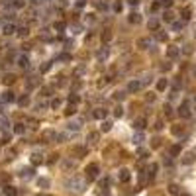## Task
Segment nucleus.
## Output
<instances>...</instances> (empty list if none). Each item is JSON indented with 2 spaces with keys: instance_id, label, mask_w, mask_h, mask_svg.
<instances>
[{
  "instance_id": "obj_6",
  "label": "nucleus",
  "mask_w": 196,
  "mask_h": 196,
  "mask_svg": "<svg viewBox=\"0 0 196 196\" xmlns=\"http://www.w3.org/2000/svg\"><path fill=\"white\" fill-rule=\"evenodd\" d=\"M16 63H18V67H22V69H28V67H30V59H28V55H18Z\"/></svg>"
},
{
  "instance_id": "obj_4",
  "label": "nucleus",
  "mask_w": 196,
  "mask_h": 196,
  "mask_svg": "<svg viewBox=\"0 0 196 196\" xmlns=\"http://www.w3.org/2000/svg\"><path fill=\"white\" fill-rule=\"evenodd\" d=\"M98 165L96 163H90L88 167H86V175H88V178H96L98 177Z\"/></svg>"
},
{
  "instance_id": "obj_18",
  "label": "nucleus",
  "mask_w": 196,
  "mask_h": 196,
  "mask_svg": "<svg viewBox=\"0 0 196 196\" xmlns=\"http://www.w3.org/2000/svg\"><path fill=\"white\" fill-rule=\"evenodd\" d=\"M118 177H120V180H122V183H128V180H129V171H128V169H122Z\"/></svg>"
},
{
  "instance_id": "obj_62",
  "label": "nucleus",
  "mask_w": 196,
  "mask_h": 196,
  "mask_svg": "<svg viewBox=\"0 0 196 196\" xmlns=\"http://www.w3.org/2000/svg\"><path fill=\"white\" fill-rule=\"evenodd\" d=\"M184 196H186V194H184Z\"/></svg>"
},
{
  "instance_id": "obj_15",
  "label": "nucleus",
  "mask_w": 196,
  "mask_h": 196,
  "mask_svg": "<svg viewBox=\"0 0 196 196\" xmlns=\"http://www.w3.org/2000/svg\"><path fill=\"white\" fill-rule=\"evenodd\" d=\"M157 171H159V165H157V163H151V165H149V169H147L149 178H153V177L157 175Z\"/></svg>"
},
{
  "instance_id": "obj_22",
  "label": "nucleus",
  "mask_w": 196,
  "mask_h": 196,
  "mask_svg": "<svg viewBox=\"0 0 196 196\" xmlns=\"http://www.w3.org/2000/svg\"><path fill=\"white\" fill-rule=\"evenodd\" d=\"M78 102H81V96H78V94H71V96H69V104L77 106Z\"/></svg>"
},
{
  "instance_id": "obj_9",
  "label": "nucleus",
  "mask_w": 196,
  "mask_h": 196,
  "mask_svg": "<svg viewBox=\"0 0 196 196\" xmlns=\"http://www.w3.org/2000/svg\"><path fill=\"white\" fill-rule=\"evenodd\" d=\"M159 26H161V22H159L157 18H151L149 22H147V28L151 32H159Z\"/></svg>"
},
{
  "instance_id": "obj_48",
  "label": "nucleus",
  "mask_w": 196,
  "mask_h": 196,
  "mask_svg": "<svg viewBox=\"0 0 196 196\" xmlns=\"http://www.w3.org/2000/svg\"><path fill=\"white\" fill-rule=\"evenodd\" d=\"M122 114H124V110H122V108L118 106V108H116V110H114V116H116V118H120Z\"/></svg>"
},
{
  "instance_id": "obj_16",
  "label": "nucleus",
  "mask_w": 196,
  "mask_h": 196,
  "mask_svg": "<svg viewBox=\"0 0 196 196\" xmlns=\"http://www.w3.org/2000/svg\"><path fill=\"white\" fill-rule=\"evenodd\" d=\"M145 126H147V120H145V118H137V120H135V124H133L135 129H143Z\"/></svg>"
},
{
  "instance_id": "obj_8",
  "label": "nucleus",
  "mask_w": 196,
  "mask_h": 196,
  "mask_svg": "<svg viewBox=\"0 0 196 196\" xmlns=\"http://www.w3.org/2000/svg\"><path fill=\"white\" fill-rule=\"evenodd\" d=\"M14 32H16V26H14L12 22H6V24L2 26V33H6V35H12Z\"/></svg>"
},
{
  "instance_id": "obj_36",
  "label": "nucleus",
  "mask_w": 196,
  "mask_h": 196,
  "mask_svg": "<svg viewBox=\"0 0 196 196\" xmlns=\"http://www.w3.org/2000/svg\"><path fill=\"white\" fill-rule=\"evenodd\" d=\"M186 20H190V8L183 10V22H186Z\"/></svg>"
},
{
  "instance_id": "obj_3",
  "label": "nucleus",
  "mask_w": 196,
  "mask_h": 196,
  "mask_svg": "<svg viewBox=\"0 0 196 196\" xmlns=\"http://www.w3.org/2000/svg\"><path fill=\"white\" fill-rule=\"evenodd\" d=\"M178 116L180 118H190V106H188V102H183L178 106Z\"/></svg>"
},
{
  "instance_id": "obj_47",
  "label": "nucleus",
  "mask_w": 196,
  "mask_h": 196,
  "mask_svg": "<svg viewBox=\"0 0 196 196\" xmlns=\"http://www.w3.org/2000/svg\"><path fill=\"white\" fill-rule=\"evenodd\" d=\"M169 190H171V194H178V186H177V184H171Z\"/></svg>"
},
{
  "instance_id": "obj_5",
  "label": "nucleus",
  "mask_w": 196,
  "mask_h": 196,
  "mask_svg": "<svg viewBox=\"0 0 196 196\" xmlns=\"http://www.w3.org/2000/svg\"><path fill=\"white\" fill-rule=\"evenodd\" d=\"M178 55H180V47H177V45H171L169 49H167V57H169V59H177Z\"/></svg>"
},
{
  "instance_id": "obj_24",
  "label": "nucleus",
  "mask_w": 196,
  "mask_h": 196,
  "mask_svg": "<svg viewBox=\"0 0 196 196\" xmlns=\"http://www.w3.org/2000/svg\"><path fill=\"white\" fill-rule=\"evenodd\" d=\"M32 163H33V165L43 163V155H41V153H33V155H32Z\"/></svg>"
},
{
  "instance_id": "obj_12",
  "label": "nucleus",
  "mask_w": 196,
  "mask_h": 196,
  "mask_svg": "<svg viewBox=\"0 0 196 196\" xmlns=\"http://www.w3.org/2000/svg\"><path fill=\"white\" fill-rule=\"evenodd\" d=\"M92 118H96V120H104V118H106V110H104V108H96V110L92 112Z\"/></svg>"
},
{
  "instance_id": "obj_11",
  "label": "nucleus",
  "mask_w": 196,
  "mask_h": 196,
  "mask_svg": "<svg viewBox=\"0 0 196 196\" xmlns=\"http://www.w3.org/2000/svg\"><path fill=\"white\" fill-rule=\"evenodd\" d=\"M149 45H151V39H149V38L137 39V47H139V49H149Z\"/></svg>"
},
{
  "instance_id": "obj_33",
  "label": "nucleus",
  "mask_w": 196,
  "mask_h": 196,
  "mask_svg": "<svg viewBox=\"0 0 196 196\" xmlns=\"http://www.w3.org/2000/svg\"><path fill=\"white\" fill-rule=\"evenodd\" d=\"M12 6H14V8H24L26 2H24V0H12Z\"/></svg>"
},
{
  "instance_id": "obj_2",
  "label": "nucleus",
  "mask_w": 196,
  "mask_h": 196,
  "mask_svg": "<svg viewBox=\"0 0 196 196\" xmlns=\"http://www.w3.org/2000/svg\"><path fill=\"white\" fill-rule=\"evenodd\" d=\"M141 88H143L141 78H133V81L128 83V92H137V90H141Z\"/></svg>"
},
{
  "instance_id": "obj_40",
  "label": "nucleus",
  "mask_w": 196,
  "mask_h": 196,
  "mask_svg": "<svg viewBox=\"0 0 196 196\" xmlns=\"http://www.w3.org/2000/svg\"><path fill=\"white\" fill-rule=\"evenodd\" d=\"M112 129V122H104L102 124V132H110Z\"/></svg>"
},
{
  "instance_id": "obj_17",
  "label": "nucleus",
  "mask_w": 196,
  "mask_h": 196,
  "mask_svg": "<svg viewBox=\"0 0 196 196\" xmlns=\"http://www.w3.org/2000/svg\"><path fill=\"white\" fill-rule=\"evenodd\" d=\"M106 57H108V47L100 49V51L96 53V59H98V61H106Z\"/></svg>"
},
{
  "instance_id": "obj_60",
  "label": "nucleus",
  "mask_w": 196,
  "mask_h": 196,
  "mask_svg": "<svg viewBox=\"0 0 196 196\" xmlns=\"http://www.w3.org/2000/svg\"><path fill=\"white\" fill-rule=\"evenodd\" d=\"M194 102H196V96H194Z\"/></svg>"
},
{
  "instance_id": "obj_57",
  "label": "nucleus",
  "mask_w": 196,
  "mask_h": 196,
  "mask_svg": "<svg viewBox=\"0 0 196 196\" xmlns=\"http://www.w3.org/2000/svg\"><path fill=\"white\" fill-rule=\"evenodd\" d=\"M128 4L129 6H137V4H139V0H128Z\"/></svg>"
},
{
  "instance_id": "obj_56",
  "label": "nucleus",
  "mask_w": 196,
  "mask_h": 196,
  "mask_svg": "<svg viewBox=\"0 0 196 196\" xmlns=\"http://www.w3.org/2000/svg\"><path fill=\"white\" fill-rule=\"evenodd\" d=\"M88 139H90V141H96V139H98V133H90Z\"/></svg>"
},
{
  "instance_id": "obj_20",
  "label": "nucleus",
  "mask_w": 196,
  "mask_h": 196,
  "mask_svg": "<svg viewBox=\"0 0 196 196\" xmlns=\"http://www.w3.org/2000/svg\"><path fill=\"white\" fill-rule=\"evenodd\" d=\"M4 194L6 196H18V190L14 186H4Z\"/></svg>"
},
{
  "instance_id": "obj_54",
  "label": "nucleus",
  "mask_w": 196,
  "mask_h": 196,
  "mask_svg": "<svg viewBox=\"0 0 196 196\" xmlns=\"http://www.w3.org/2000/svg\"><path fill=\"white\" fill-rule=\"evenodd\" d=\"M110 39H112V33L106 32V33H104V41H110Z\"/></svg>"
},
{
  "instance_id": "obj_14",
  "label": "nucleus",
  "mask_w": 196,
  "mask_h": 196,
  "mask_svg": "<svg viewBox=\"0 0 196 196\" xmlns=\"http://www.w3.org/2000/svg\"><path fill=\"white\" fill-rule=\"evenodd\" d=\"M167 86H169V81H167V78H159V81H157V90L159 92L167 90Z\"/></svg>"
},
{
  "instance_id": "obj_37",
  "label": "nucleus",
  "mask_w": 196,
  "mask_h": 196,
  "mask_svg": "<svg viewBox=\"0 0 196 196\" xmlns=\"http://www.w3.org/2000/svg\"><path fill=\"white\" fill-rule=\"evenodd\" d=\"M173 135H183V128H178V126H173Z\"/></svg>"
},
{
  "instance_id": "obj_19",
  "label": "nucleus",
  "mask_w": 196,
  "mask_h": 196,
  "mask_svg": "<svg viewBox=\"0 0 196 196\" xmlns=\"http://www.w3.org/2000/svg\"><path fill=\"white\" fill-rule=\"evenodd\" d=\"M183 163H184V165H192V163H194V153H184Z\"/></svg>"
},
{
  "instance_id": "obj_30",
  "label": "nucleus",
  "mask_w": 196,
  "mask_h": 196,
  "mask_svg": "<svg viewBox=\"0 0 196 196\" xmlns=\"http://www.w3.org/2000/svg\"><path fill=\"white\" fill-rule=\"evenodd\" d=\"M53 30H55V32H63V30H65V24H63V22H55V24H53Z\"/></svg>"
},
{
  "instance_id": "obj_35",
  "label": "nucleus",
  "mask_w": 196,
  "mask_h": 196,
  "mask_svg": "<svg viewBox=\"0 0 196 196\" xmlns=\"http://www.w3.org/2000/svg\"><path fill=\"white\" fill-rule=\"evenodd\" d=\"M163 110H165V116H167V118H171V116H173V108H171V104H165Z\"/></svg>"
},
{
  "instance_id": "obj_28",
  "label": "nucleus",
  "mask_w": 196,
  "mask_h": 196,
  "mask_svg": "<svg viewBox=\"0 0 196 196\" xmlns=\"http://www.w3.org/2000/svg\"><path fill=\"white\" fill-rule=\"evenodd\" d=\"M14 81H16V77H14V75H6V77L2 78V83H4V84H12Z\"/></svg>"
},
{
  "instance_id": "obj_39",
  "label": "nucleus",
  "mask_w": 196,
  "mask_h": 196,
  "mask_svg": "<svg viewBox=\"0 0 196 196\" xmlns=\"http://www.w3.org/2000/svg\"><path fill=\"white\" fill-rule=\"evenodd\" d=\"M18 102H20V106H28V104H30V98H28V96H22Z\"/></svg>"
},
{
  "instance_id": "obj_44",
  "label": "nucleus",
  "mask_w": 196,
  "mask_h": 196,
  "mask_svg": "<svg viewBox=\"0 0 196 196\" xmlns=\"http://www.w3.org/2000/svg\"><path fill=\"white\" fill-rule=\"evenodd\" d=\"M159 8H161V2H153L151 4V12H157Z\"/></svg>"
},
{
  "instance_id": "obj_51",
  "label": "nucleus",
  "mask_w": 196,
  "mask_h": 196,
  "mask_svg": "<svg viewBox=\"0 0 196 196\" xmlns=\"http://www.w3.org/2000/svg\"><path fill=\"white\" fill-rule=\"evenodd\" d=\"M51 106H53V108H59V106H61V100H59V98H55L53 102H51Z\"/></svg>"
},
{
  "instance_id": "obj_58",
  "label": "nucleus",
  "mask_w": 196,
  "mask_h": 196,
  "mask_svg": "<svg viewBox=\"0 0 196 196\" xmlns=\"http://www.w3.org/2000/svg\"><path fill=\"white\" fill-rule=\"evenodd\" d=\"M43 196H51V194H43Z\"/></svg>"
},
{
  "instance_id": "obj_23",
  "label": "nucleus",
  "mask_w": 196,
  "mask_h": 196,
  "mask_svg": "<svg viewBox=\"0 0 196 196\" xmlns=\"http://www.w3.org/2000/svg\"><path fill=\"white\" fill-rule=\"evenodd\" d=\"M129 22H132V24H139V22H141L139 14H137V12H132V14H129Z\"/></svg>"
},
{
  "instance_id": "obj_7",
  "label": "nucleus",
  "mask_w": 196,
  "mask_h": 196,
  "mask_svg": "<svg viewBox=\"0 0 196 196\" xmlns=\"http://www.w3.org/2000/svg\"><path fill=\"white\" fill-rule=\"evenodd\" d=\"M43 141L49 143V141H57V133L53 129H47V132H43Z\"/></svg>"
},
{
  "instance_id": "obj_61",
  "label": "nucleus",
  "mask_w": 196,
  "mask_h": 196,
  "mask_svg": "<svg viewBox=\"0 0 196 196\" xmlns=\"http://www.w3.org/2000/svg\"><path fill=\"white\" fill-rule=\"evenodd\" d=\"M194 73H196V69H194Z\"/></svg>"
},
{
  "instance_id": "obj_43",
  "label": "nucleus",
  "mask_w": 196,
  "mask_h": 196,
  "mask_svg": "<svg viewBox=\"0 0 196 196\" xmlns=\"http://www.w3.org/2000/svg\"><path fill=\"white\" fill-rule=\"evenodd\" d=\"M145 155H147V149H139L137 151V159H145Z\"/></svg>"
},
{
  "instance_id": "obj_31",
  "label": "nucleus",
  "mask_w": 196,
  "mask_h": 196,
  "mask_svg": "<svg viewBox=\"0 0 196 196\" xmlns=\"http://www.w3.org/2000/svg\"><path fill=\"white\" fill-rule=\"evenodd\" d=\"M180 153V145H173L171 147V157H177Z\"/></svg>"
},
{
  "instance_id": "obj_13",
  "label": "nucleus",
  "mask_w": 196,
  "mask_h": 196,
  "mask_svg": "<svg viewBox=\"0 0 196 196\" xmlns=\"http://www.w3.org/2000/svg\"><path fill=\"white\" fill-rule=\"evenodd\" d=\"M20 177H22V178H32V177H33V169H32V167L22 169V171H20Z\"/></svg>"
},
{
  "instance_id": "obj_10",
  "label": "nucleus",
  "mask_w": 196,
  "mask_h": 196,
  "mask_svg": "<svg viewBox=\"0 0 196 196\" xmlns=\"http://www.w3.org/2000/svg\"><path fill=\"white\" fill-rule=\"evenodd\" d=\"M14 100H16V94H14L12 90H6L4 94H2V102L6 104V102H14Z\"/></svg>"
},
{
  "instance_id": "obj_55",
  "label": "nucleus",
  "mask_w": 196,
  "mask_h": 196,
  "mask_svg": "<svg viewBox=\"0 0 196 196\" xmlns=\"http://www.w3.org/2000/svg\"><path fill=\"white\" fill-rule=\"evenodd\" d=\"M184 53L190 55V53H192V45H186V47H184Z\"/></svg>"
},
{
  "instance_id": "obj_46",
  "label": "nucleus",
  "mask_w": 196,
  "mask_h": 196,
  "mask_svg": "<svg viewBox=\"0 0 196 196\" xmlns=\"http://www.w3.org/2000/svg\"><path fill=\"white\" fill-rule=\"evenodd\" d=\"M157 39H159V41H165V39H167V33H165V32H159V33H157Z\"/></svg>"
},
{
  "instance_id": "obj_27",
  "label": "nucleus",
  "mask_w": 196,
  "mask_h": 196,
  "mask_svg": "<svg viewBox=\"0 0 196 196\" xmlns=\"http://www.w3.org/2000/svg\"><path fill=\"white\" fill-rule=\"evenodd\" d=\"M26 132V126L24 124H16V128H14V133H18V135H22Z\"/></svg>"
},
{
  "instance_id": "obj_42",
  "label": "nucleus",
  "mask_w": 196,
  "mask_h": 196,
  "mask_svg": "<svg viewBox=\"0 0 196 196\" xmlns=\"http://www.w3.org/2000/svg\"><path fill=\"white\" fill-rule=\"evenodd\" d=\"M57 59H59V61H69V59H71V55H69V53H61L59 57H57Z\"/></svg>"
},
{
  "instance_id": "obj_49",
  "label": "nucleus",
  "mask_w": 196,
  "mask_h": 196,
  "mask_svg": "<svg viewBox=\"0 0 196 196\" xmlns=\"http://www.w3.org/2000/svg\"><path fill=\"white\" fill-rule=\"evenodd\" d=\"M63 167H65V169H73V167H75V163H73V161H65Z\"/></svg>"
},
{
  "instance_id": "obj_52",
  "label": "nucleus",
  "mask_w": 196,
  "mask_h": 196,
  "mask_svg": "<svg viewBox=\"0 0 196 196\" xmlns=\"http://www.w3.org/2000/svg\"><path fill=\"white\" fill-rule=\"evenodd\" d=\"M84 4H86V0H77V8H83Z\"/></svg>"
},
{
  "instance_id": "obj_45",
  "label": "nucleus",
  "mask_w": 196,
  "mask_h": 196,
  "mask_svg": "<svg viewBox=\"0 0 196 196\" xmlns=\"http://www.w3.org/2000/svg\"><path fill=\"white\" fill-rule=\"evenodd\" d=\"M108 184H110V178H108V177H104L102 180H100V186H104V188H106Z\"/></svg>"
},
{
  "instance_id": "obj_26",
  "label": "nucleus",
  "mask_w": 196,
  "mask_h": 196,
  "mask_svg": "<svg viewBox=\"0 0 196 196\" xmlns=\"http://www.w3.org/2000/svg\"><path fill=\"white\" fill-rule=\"evenodd\" d=\"M163 20H165V22H169V24H173V22H175V14H173V12H165Z\"/></svg>"
},
{
  "instance_id": "obj_21",
  "label": "nucleus",
  "mask_w": 196,
  "mask_h": 196,
  "mask_svg": "<svg viewBox=\"0 0 196 196\" xmlns=\"http://www.w3.org/2000/svg\"><path fill=\"white\" fill-rule=\"evenodd\" d=\"M67 129L75 133V132H78V129H81V124H78V122H71V124L67 126Z\"/></svg>"
},
{
  "instance_id": "obj_59",
  "label": "nucleus",
  "mask_w": 196,
  "mask_h": 196,
  "mask_svg": "<svg viewBox=\"0 0 196 196\" xmlns=\"http://www.w3.org/2000/svg\"><path fill=\"white\" fill-rule=\"evenodd\" d=\"M194 32H196V24H194Z\"/></svg>"
},
{
  "instance_id": "obj_53",
  "label": "nucleus",
  "mask_w": 196,
  "mask_h": 196,
  "mask_svg": "<svg viewBox=\"0 0 196 196\" xmlns=\"http://www.w3.org/2000/svg\"><path fill=\"white\" fill-rule=\"evenodd\" d=\"M49 69H51V63H45V65L41 67V71H43V73H45V71H49Z\"/></svg>"
},
{
  "instance_id": "obj_38",
  "label": "nucleus",
  "mask_w": 196,
  "mask_h": 196,
  "mask_svg": "<svg viewBox=\"0 0 196 196\" xmlns=\"http://www.w3.org/2000/svg\"><path fill=\"white\" fill-rule=\"evenodd\" d=\"M75 112H77V106H73V104H69V110H65V114H67V116H73Z\"/></svg>"
},
{
  "instance_id": "obj_29",
  "label": "nucleus",
  "mask_w": 196,
  "mask_h": 196,
  "mask_svg": "<svg viewBox=\"0 0 196 196\" xmlns=\"http://www.w3.org/2000/svg\"><path fill=\"white\" fill-rule=\"evenodd\" d=\"M18 35H20V38H28V35H30V30H28V28H20Z\"/></svg>"
},
{
  "instance_id": "obj_34",
  "label": "nucleus",
  "mask_w": 196,
  "mask_h": 196,
  "mask_svg": "<svg viewBox=\"0 0 196 196\" xmlns=\"http://www.w3.org/2000/svg\"><path fill=\"white\" fill-rule=\"evenodd\" d=\"M38 184H39L41 188H47V186H49V180H47V178H43V177H41V178H38Z\"/></svg>"
},
{
  "instance_id": "obj_1",
  "label": "nucleus",
  "mask_w": 196,
  "mask_h": 196,
  "mask_svg": "<svg viewBox=\"0 0 196 196\" xmlns=\"http://www.w3.org/2000/svg\"><path fill=\"white\" fill-rule=\"evenodd\" d=\"M65 186H67L71 192H75V194H83L84 188H86V183H84L83 177H71L67 183H65Z\"/></svg>"
},
{
  "instance_id": "obj_32",
  "label": "nucleus",
  "mask_w": 196,
  "mask_h": 196,
  "mask_svg": "<svg viewBox=\"0 0 196 196\" xmlns=\"http://www.w3.org/2000/svg\"><path fill=\"white\" fill-rule=\"evenodd\" d=\"M183 26H184V22H173V30H175V32H180V30H183Z\"/></svg>"
},
{
  "instance_id": "obj_25",
  "label": "nucleus",
  "mask_w": 196,
  "mask_h": 196,
  "mask_svg": "<svg viewBox=\"0 0 196 196\" xmlns=\"http://www.w3.org/2000/svg\"><path fill=\"white\" fill-rule=\"evenodd\" d=\"M133 143H135V145H141V143H143V133H141V132H137V133L133 135Z\"/></svg>"
},
{
  "instance_id": "obj_41",
  "label": "nucleus",
  "mask_w": 196,
  "mask_h": 196,
  "mask_svg": "<svg viewBox=\"0 0 196 196\" xmlns=\"http://www.w3.org/2000/svg\"><path fill=\"white\" fill-rule=\"evenodd\" d=\"M161 6H163V8H171V6H173V0H161Z\"/></svg>"
},
{
  "instance_id": "obj_50",
  "label": "nucleus",
  "mask_w": 196,
  "mask_h": 196,
  "mask_svg": "<svg viewBox=\"0 0 196 196\" xmlns=\"http://www.w3.org/2000/svg\"><path fill=\"white\" fill-rule=\"evenodd\" d=\"M122 8H124V6H122V2H116V4H114V10H116V12H122Z\"/></svg>"
}]
</instances>
